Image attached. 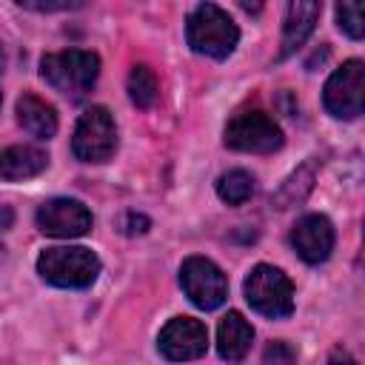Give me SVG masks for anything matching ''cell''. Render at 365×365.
I'll use <instances>...</instances> for the list:
<instances>
[{"mask_svg":"<svg viewBox=\"0 0 365 365\" xmlns=\"http://www.w3.org/2000/svg\"><path fill=\"white\" fill-rule=\"evenodd\" d=\"M17 120L37 140H51L57 134V111H54V106L40 100L31 91H26L17 100Z\"/></svg>","mask_w":365,"mask_h":365,"instance_id":"15","label":"cell"},{"mask_svg":"<svg viewBox=\"0 0 365 365\" xmlns=\"http://www.w3.org/2000/svg\"><path fill=\"white\" fill-rule=\"evenodd\" d=\"M291 245L305 262H311V265L325 262L334 251V225H331V220L322 217V214L299 217L291 228Z\"/></svg>","mask_w":365,"mask_h":365,"instance_id":"11","label":"cell"},{"mask_svg":"<svg viewBox=\"0 0 365 365\" xmlns=\"http://www.w3.org/2000/svg\"><path fill=\"white\" fill-rule=\"evenodd\" d=\"M71 151L83 163H106L117 151V125L106 106H91L80 114Z\"/></svg>","mask_w":365,"mask_h":365,"instance_id":"5","label":"cell"},{"mask_svg":"<svg viewBox=\"0 0 365 365\" xmlns=\"http://www.w3.org/2000/svg\"><path fill=\"white\" fill-rule=\"evenodd\" d=\"M37 274L57 288H88L100 274V259L83 245H57L37 257Z\"/></svg>","mask_w":365,"mask_h":365,"instance_id":"3","label":"cell"},{"mask_svg":"<svg viewBox=\"0 0 365 365\" xmlns=\"http://www.w3.org/2000/svg\"><path fill=\"white\" fill-rule=\"evenodd\" d=\"M157 348L171 362L200 359L208 351V328L194 317H174L160 331Z\"/></svg>","mask_w":365,"mask_h":365,"instance_id":"10","label":"cell"},{"mask_svg":"<svg viewBox=\"0 0 365 365\" xmlns=\"http://www.w3.org/2000/svg\"><path fill=\"white\" fill-rule=\"evenodd\" d=\"M3 68H6V51H3V43H0V74H3Z\"/></svg>","mask_w":365,"mask_h":365,"instance_id":"23","label":"cell"},{"mask_svg":"<svg viewBox=\"0 0 365 365\" xmlns=\"http://www.w3.org/2000/svg\"><path fill=\"white\" fill-rule=\"evenodd\" d=\"M0 103H3V97H0Z\"/></svg>","mask_w":365,"mask_h":365,"instance_id":"24","label":"cell"},{"mask_svg":"<svg viewBox=\"0 0 365 365\" xmlns=\"http://www.w3.org/2000/svg\"><path fill=\"white\" fill-rule=\"evenodd\" d=\"M48 165V154L37 145H9L0 151V180L17 182L43 174Z\"/></svg>","mask_w":365,"mask_h":365,"instance_id":"14","label":"cell"},{"mask_svg":"<svg viewBox=\"0 0 365 365\" xmlns=\"http://www.w3.org/2000/svg\"><path fill=\"white\" fill-rule=\"evenodd\" d=\"M336 26H339L351 40H359V37L365 34L362 3H339V6H336Z\"/></svg>","mask_w":365,"mask_h":365,"instance_id":"18","label":"cell"},{"mask_svg":"<svg viewBox=\"0 0 365 365\" xmlns=\"http://www.w3.org/2000/svg\"><path fill=\"white\" fill-rule=\"evenodd\" d=\"M322 11V3H308V0H297L288 3L285 9V26H282V48H279V60H285L288 54H294L308 34L317 26V17Z\"/></svg>","mask_w":365,"mask_h":365,"instance_id":"12","label":"cell"},{"mask_svg":"<svg viewBox=\"0 0 365 365\" xmlns=\"http://www.w3.org/2000/svg\"><path fill=\"white\" fill-rule=\"evenodd\" d=\"M282 128L265 111H240L225 125V145L245 154H274L282 148Z\"/></svg>","mask_w":365,"mask_h":365,"instance_id":"6","label":"cell"},{"mask_svg":"<svg viewBox=\"0 0 365 365\" xmlns=\"http://www.w3.org/2000/svg\"><path fill=\"white\" fill-rule=\"evenodd\" d=\"M180 285L185 297L202 311H214L228 299V279L208 257H188L180 265Z\"/></svg>","mask_w":365,"mask_h":365,"instance_id":"8","label":"cell"},{"mask_svg":"<svg viewBox=\"0 0 365 365\" xmlns=\"http://www.w3.org/2000/svg\"><path fill=\"white\" fill-rule=\"evenodd\" d=\"M125 234H145L148 231V217H143V214H125Z\"/></svg>","mask_w":365,"mask_h":365,"instance_id":"20","label":"cell"},{"mask_svg":"<svg viewBox=\"0 0 365 365\" xmlns=\"http://www.w3.org/2000/svg\"><path fill=\"white\" fill-rule=\"evenodd\" d=\"M262 365H297V351L288 342L274 339L262 351Z\"/></svg>","mask_w":365,"mask_h":365,"instance_id":"19","label":"cell"},{"mask_svg":"<svg viewBox=\"0 0 365 365\" xmlns=\"http://www.w3.org/2000/svg\"><path fill=\"white\" fill-rule=\"evenodd\" d=\"M185 40L197 54L211 60H225L240 43V29L231 20V14L222 11L220 6L200 3L188 17Z\"/></svg>","mask_w":365,"mask_h":365,"instance_id":"1","label":"cell"},{"mask_svg":"<svg viewBox=\"0 0 365 365\" xmlns=\"http://www.w3.org/2000/svg\"><path fill=\"white\" fill-rule=\"evenodd\" d=\"M23 9H34V11H66V9H74L77 3H31V0H20Z\"/></svg>","mask_w":365,"mask_h":365,"instance_id":"21","label":"cell"},{"mask_svg":"<svg viewBox=\"0 0 365 365\" xmlns=\"http://www.w3.org/2000/svg\"><path fill=\"white\" fill-rule=\"evenodd\" d=\"M328 365H356V362H354V359H351L345 351H336V354L328 359Z\"/></svg>","mask_w":365,"mask_h":365,"instance_id":"22","label":"cell"},{"mask_svg":"<svg viewBox=\"0 0 365 365\" xmlns=\"http://www.w3.org/2000/svg\"><path fill=\"white\" fill-rule=\"evenodd\" d=\"M100 74V57L94 51L83 48H68V51H54L40 60V77L60 94L66 97H83L91 91Z\"/></svg>","mask_w":365,"mask_h":365,"instance_id":"2","label":"cell"},{"mask_svg":"<svg viewBox=\"0 0 365 365\" xmlns=\"http://www.w3.org/2000/svg\"><path fill=\"white\" fill-rule=\"evenodd\" d=\"M245 299L257 314L282 319L294 311V282L274 265H254L245 277Z\"/></svg>","mask_w":365,"mask_h":365,"instance_id":"4","label":"cell"},{"mask_svg":"<svg viewBox=\"0 0 365 365\" xmlns=\"http://www.w3.org/2000/svg\"><path fill=\"white\" fill-rule=\"evenodd\" d=\"M217 194L222 202L228 205H242L245 200H251L254 194V177L242 168H234V171H225L220 180H217Z\"/></svg>","mask_w":365,"mask_h":365,"instance_id":"17","label":"cell"},{"mask_svg":"<svg viewBox=\"0 0 365 365\" xmlns=\"http://www.w3.org/2000/svg\"><path fill=\"white\" fill-rule=\"evenodd\" d=\"M254 328L240 311H228L217 328V351L225 362H240L251 351Z\"/></svg>","mask_w":365,"mask_h":365,"instance_id":"13","label":"cell"},{"mask_svg":"<svg viewBox=\"0 0 365 365\" xmlns=\"http://www.w3.org/2000/svg\"><path fill=\"white\" fill-rule=\"evenodd\" d=\"M322 103L331 117L339 120H354L365 108V63L362 60H348L342 63L325 83Z\"/></svg>","mask_w":365,"mask_h":365,"instance_id":"7","label":"cell"},{"mask_svg":"<svg viewBox=\"0 0 365 365\" xmlns=\"http://www.w3.org/2000/svg\"><path fill=\"white\" fill-rule=\"evenodd\" d=\"M91 211L74 197H54L37 208V228L48 237H83L91 231Z\"/></svg>","mask_w":365,"mask_h":365,"instance_id":"9","label":"cell"},{"mask_svg":"<svg viewBox=\"0 0 365 365\" xmlns=\"http://www.w3.org/2000/svg\"><path fill=\"white\" fill-rule=\"evenodd\" d=\"M128 97H131V103L137 108H151L157 103L160 83H157V74L145 63H140V66L131 68V74H128Z\"/></svg>","mask_w":365,"mask_h":365,"instance_id":"16","label":"cell"}]
</instances>
